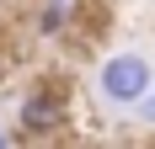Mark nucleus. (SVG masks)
<instances>
[{"label": "nucleus", "mask_w": 155, "mask_h": 149, "mask_svg": "<svg viewBox=\"0 0 155 149\" xmlns=\"http://www.w3.org/2000/svg\"><path fill=\"white\" fill-rule=\"evenodd\" d=\"M134 117H139V122H144V128H155V85H150V90H144V101H139V106H134Z\"/></svg>", "instance_id": "20e7f679"}, {"label": "nucleus", "mask_w": 155, "mask_h": 149, "mask_svg": "<svg viewBox=\"0 0 155 149\" xmlns=\"http://www.w3.org/2000/svg\"><path fill=\"white\" fill-rule=\"evenodd\" d=\"M59 27H64V5H54V0H43V11H38V32L48 37V32H59Z\"/></svg>", "instance_id": "7ed1b4c3"}, {"label": "nucleus", "mask_w": 155, "mask_h": 149, "mask_svg": "<svg viewBox=\"0 0 155 149\" xmlns=\"http://www.w3.org/2000/svg\"><path fill=\"white\" fill-rule=\"evenodd\" d=\"M16 117H21V133H27V138L54 133V128L64 122V101H59V90H27Z\"/></svg>", "instance_id": "f03ea898"}, {"label": "nucleus", "mask_w": 155, "mask_h": 149, "mask_svg": "<svg viewBox=\"0 0 155 149\" xmlns=\"http://www.w3.org/2000/svg\"><path fill=\"white\" fill-rule=\"evenodd\" d=\"M5 138H11V133H5V128H0V144H5Z\"/></svg>", "instance_id": "39448f33"}, {"label": "nucleus", "mask_w": 155, "mask_h": 149, "mask_svg": "<svg viewBox=\"0 0 155 149\" xmlns=\"http://www.w3.org/2000/svg\"><path fill=\"white\" fill-rule=\"evenodd\" d=\"M54 5H70V0H54Z\"/></svg>", "instance_id": "423d86ee"}, {"label": "nucleus", "mask_w": 155, "mask_h": 149, "mask_svg": "<svg viewBox=\"0 0 155 149\" xmlns=\"http://www.w3.org/2000/svg\"><path fill=\"white\" fill-rule=\"evenodd\" d=\"M150 85H155V64L144 59V53H134V48L107 53L102 69H96V96H102L107 106H118V112H134Z\"/></svg>", "instance_id": "f257e3e1"}]
</instances>
